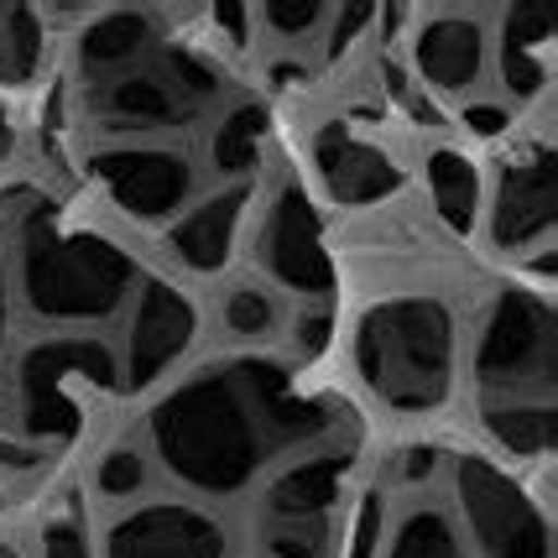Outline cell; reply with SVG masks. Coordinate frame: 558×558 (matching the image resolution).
Returning <instances> with one entry per match:
<instances>
[{"mask_svg":"<svg viewBox=\"0 0 558 558\" xmlns=\"http://www.w3.org/2000/svg\"><path fill=\"white\" fill-rule=\"evenodd\" d=\"M329 428V402L292 387L271 361L209 365L151 408V454L198 496H241L277 454L314 444Z\"/></svg>","mask_w":558,"mask_h":558,"instance_id":"cell-1","label":"cell"},{"mask_svg":"<svg viewBox=\"0 0 558 558\" xmlns=\"http://www.w3.org/2000/svg\"><path fill=\"white\" fill-rule=\"evenodd\" d=\"M361 381L397 413H434L454 387V318L438 298L376 303L355 329Z\"/></svg>","mask_w":558,"mask_h":558,"instance_id":"cell-2","label":"cell"},{"mask_svg":"<svg viewBox=\"0 0 558 558\" xmlns=\"http://www.w3.org/2000/svg\"><path fill=\"white\" fill-rule=\"evenodd\" d=\"M22 241V298L48 324H95L110 318L136 288V262L116 241L89 230H58L52 219L32 225Z\"/></svg>","mask_w":558,"mask_h":558,"instance_id":"cell-3","label":"cell"},{"mask_svg":"<svg viewBox=\"0 0 558 558\" xmlns=\"http://www.w3.org/2000/svg\"><path fill=\"white\" fill-rule=\"evenodd\" d=\"M116 350L105 340H43L32 344L11 381V434L32 449H58L84 428V391H116Z\"/></svg>","mask_w":558,"mask_h":558,"instance_id":"cell-4","label":"cell"},{"mask_svg":"<svg viewBox=\"0 0 558 558\" xmlns=\"http://www.w3.org/2000/svg\"><path fill=\"white\" fill-rule=\"evenodd\" d=\"M554 303L533 288H501L490 298L475 340L481 391L554 402Z\"/></svg>","mask_w":558,"mask_h":558,"instance_id":"cell-5","label":"cell"},{"mask_svg":"<svg viewBox=\"0 0 558 558\" xmlns=\"http://www.w3.org/2000/svg\"><path fill=\"white\" fill-rule=\"evenodd\" d=\"M219 95V69L198 52H162L151 63L99 78L89 110L110 131H168L194 121L198 110Z\"/></svg>","mask_w":558,"mask_h":558,"instance_id":"cell-6","label":"cell"},{"mask_svg":"<svg viewBox=\"0 0 558 558\" xmlns=\"http://www.w3.org/2000/svg\"><path fill=\"white\" fill-rule=\"evenodd\" d=\"M454 511L460 537L475 543L481 558H554L548 511L533 501V490L511 481L501 464L464 454L454 460Z\"/></svg>","mask_w":558,"mask_h":558,"instance_id":"cell-7","label":"cell"},{"mask_svg":"<svg viewBox=\"0 0 558 558\" xmlns=\"http://www.w3.org/2000/svg\"><path fill=\"white\" fill-rule=\"evenodd\" d=\"M225 522L198 501H142L105 527V558H225Z\"/></svg>","mask_w":558,"mask_h":558,"instance_id":"cell-8","label":"cell"},{"mask_svg":"<svg viewBox=\"0 0 558 558\" xmlns=\"http://www.w3.org/2000/svg\"><path fill=\"white\" fill-rule=\"evenodd\" d=\"M256 262L292 292H335V262L324 251V230H318V215L308 194L298 183H282L267 204V219H262V235H256Z\"/></svg>","mask_w":558,"mask_h":558,"instance_id":"cell-9","label":"cell"},{"mask_svg":"<svg viewBox=\"0 0 558 558\" xmlns=\"http://www.w3.org/2000/svg\"><path fill=\"white\" fill-rule=\"evenodd\" d=\"M558 219V157L548 142L517 146L496 172V204H490V235L507 251L543 245Z\"/></svg>","mask_w":558,"mask_h":558,"instance_id":"cell-10","label":"cell"},{"mask_svg":"<svg viewBox=\"0 0 558 558\" xmlns=\"http://www.w3.org/2000/svg\"><path fill=\"white\" fill-rule=\"evenodd\" d=\"M89 168L110 204L131 219H168L172 209H183V198L194 189L189 157L172 146H105Z\"/></svg>","mask_w":558,"mask_h":558,"instance_id":"cell-11","label":"cell"},{"mask_svg":"<svg viewBox=\"0 0 558 558\" xmlns=\"http://www.w3.org/2000/svg\"><path fill=\"white\" fill-rule=\"evenodd\" d=\"M198 314L194 303L172 282H146L136 292V314H131V340H125V381L146 387L168 371L189 344H194Z\"/></svg>","mask_w":558,"mask_h":558,"instance_id":"cell-12","label":"cell"},{"mask_svg":"<svg viewBox=\"0 0 558 558\" xmlns=\"http://www.w3.org/2000/svg\"><path fill=\"white\" fill-rule=\"evenodd\" d=\"M314 168L340 204H381L402 189V168L376 142L344 125H324L314 136Z\"/></svg>","mask_w":558,"mask_h":558,"instance_id":"cell-13","label":"cell"},{"mask_svg":"<svg viewBox=\"0 0 558 558\" xmlns=\"http://www.w3.org/2000/svg\"><path fill=\"white\" fill-rule=\"evenodd\" d=\"M355 470L350 449H314L303 460L282 464L262 496V522H288V517H335L344 496V481Z\"/></svg>","mask_w":558,"mask_h":558,"instance_id":"cell-14","label":"cell"},{"mask_svg":"<svg viewBox=\"0 0 558 558\" xmlns=\"http://www.w3.org/2000/svg\"><path fill=\"white\" fill-rule=\"evenodd\" d=\"M417 78L438 95H460L486 69V32L470 16H428L413 37Z\"/></svg>","mask_w":558,"mask_h":558,"instance_id":"cell-15","label":"cell"},{"mask_svg":"<svg viewBox=\"0 0 558 558\" xmlns=\"http://www.w3.org/2000/svg\"><path fill=\"white\" fill-rule=\"evenodd\" d=\"M251 204V189L235 183V189H225V194L204 198L198 209L178 219L168 230V251L183 262V267L194 271H219L230 262V251H235V230H241V209Z\"/></svg>","mask_w":558,"mask_h":558,"instance_id":"cell-16","label":"cell"},{"mask_svg":"<svg viewBox=\"0 0 558 558\" xmlns=\"http://www.w3.org/2000/svg\"><path fill=\"white\" fill-rule=\"evenodd\" d=\"M501 84L517 99L543 95L554 73V16L543 5H517L501 16Z\"/></svg>","mask_w":558,"mask_h":558,"instance_id":"cell-17","label":"cell"},{"mask_svg":"<svg viewBox=\"0 0 558 558\" xmlns=\"http://www.w3.org/2000/svg\"><path fill=\"white\" fill-rule=\"evenodd\" d=\"M151 37H157V16L151 11H105V16H95L78 32V63L95 78L125 73L151 52Z\"/></svg>","mask_w":558,"mask_h":558,"instance_id":"cell-18","label":"cell"},{"mask_svg":"<svg viewBox=\"0 0 558 558\" xmlns=\"http://www.w3.org/2000/svg\"><path fill=\"white\" fill-rule=\"evenodd\" d=\"M486 434L517 454V460H548L558 438V413L554 402H527V397H486L481 408Z\"/></svg>","mask_w":558,"mask_h":558,"instance_id":"cell-19","label":"cell"},{"mask_svg":"<svg viewBox=\"0 0 558 558\" xmlns=\"http://www.w3.org/2000/svg\"><path fill=\"white\" fill-rule=\"evenodd\" d=\"M376 558H470V543L460 537L454 517L444 507L417 501V507H408L391 522V533L381 537Z\"/></svg>","mask_w":558,"mask_h":558,"instance_id":"cell-20","label":"cell"},{"mask_svg":"<svg viewBox=\"0 0 558 558\" xmlns=\"http://www.w3.org/2000/svg\"><path fill=\"white\" fill-rule=\"evenodd\" d=\"M428 194H434L438 219L454 230V235H470L475 230V204H481V172L470 157L438 146L428 157Z\"/></svg>","mask_w":558,"mask_h":558,"instance_id":"cell-21","label":"cell"},{"mask_svg":"<svg viewBox=\"0 0 558 558\" xmlns=\"http://www.w3.org/2000/svg\"><path fill=\"white\" fill-rule=\"evenodd\" d=\"M267 131H271V121L262 105H235V110L215 125V142H209V157H215L219 178H251L256 162H262Z\"/></svg>","mask_w":558,"mask_h":558,"instance_id":"cell-22","label":"cell"},{"mask_svg":"<svg viewBox=\"0 0 558 558\" xmlns=\"http://www.w3.org/2000/svg\"><path fill=\"white\" fill-rule=\"evenodd\" d=\"M43 69V16L32 5H0V84H26Z\"/></svg>","mask_w":558,"mask_h":558,"instance_id":"cell-23","label":"cell"},{"mask_svg":"<svg viewBox=\"0 0 558 558\" xmlns=\"http://www.w3.org/2000/svg\"><path fill=\"white\" fill-rule=\"evenodd\" d=\"M329 554H335V517L262 522V558H329Z\"/></svg>","mask_w":558,"mask_h":558,"instance_id":"cell-24","label":"cell"},{"mask_svg":"<svg viewBox=\"0 0 558 558\" xmlns=\"http://www.w3.org/2000/svg\"><path fill=\"white\" fill-rule=\"evenodd\" d=\"M37 558H95V537H89V522H84V507L78 501H63L43 517V533H37Z\"/></svg>","mask_w":558,"mask_h":558,"instance_id":"cell-25","label":"cell"},{"mask_svg":"<svg viewBox=\"0 0 558 558\" xmlns=\"http://www.w3.org/2000/svg\"><path fill=\"white\" fill-rule=\"evenodd\" d=\"M142 486H146V454H142V449L116 444L110 454H99L95 490L105 496V501H131V496H142Z\"/></svg>","mask_w":558,"mask_h":558,"instance_id":"cell-26","label":"cell"},{"mask_svg":"<svg viewBox=\"0 0 558 558\" xmlns=\"http://www.w3.org/2000/svg\"><path fill=\"white\" fill-rule=\"evenodd\" d=\"M225 324H230V335H245V340L271 335L277 329V303L262 288H235L225 298Z\"/></svg>","mask_w":558,"mask_h":558,"instance_id":"cell-27","label":"cell"},{"mask_svg":"<svg viewBox=\"0 0 558 558\" xmlns=\"http://www.w3.org/2000/svg\"><path fill=\"white\" fill-rule=\"evenodd\" d=\"M381 533H387V501H381V490H365L355 501V517H350L344 558H376L381 554Z\"/></svg>","mask_w":558,"mask_h":558,"instance_id":"cell-28","label":"cell"},{"mask_svg":"<svg viewBox=\"0 0 558 558\" xmlns=\"http://www.w3.org/2000/svg\"><path fill=\"white\" fill-rule=\"evenodd\" d=\"M324 5H314V0H271L267 11H262V26L267 32H277V37H308V32H318L324 26Z\"/></svg>","mask_w":558,"mask_h":558,"instance_id":"cell-29","label":"cell"},{"mask_svg":"<svg viewBox=\"0 0 558 558\" xmlns=\"http://www.w3.org/2000/svg\"><path fill=\"white\" fill-rule=\"evenodd\" d=\"M329 329H335L329 308H314V314L298 318V324H292V344H298V355H318V350L329 344Z\"/></svg>","mask_w":558,"mask_h":558,"instance_id":"cell-30","label":"cell"},{"mask_svg":"<svg viewBox=\"0 0 558 558\" xmlns=\"http://www.w3.org/2000/svg\"><path fill=\"white\" fill-rule=\"evenodd\" d=\"M464 125H470L475 136H501L511 125V110L507 105H470V110H464Z\"/></svg>","mask_w":558,"mask_h":558,"instance_id":"cell-31","label":"cell"},{"mask_svg":"<svg viewBox=\"0 0 558 558\" xmlns=\"http://www.w3.org/2000/svg\"><path fill=\"white\" fill-rule=\"evenodd\" d=\"M371 22V11L365 5H350V11H340L335 16V32H329V52H344L355 37H361V26Z\"/></svg>","mask_w":558,"mask_h":558,"instance_id":"cell-32","label":"cell"},{"mask_svg":"<svg viewBox=\"0 0 558 558\" xmlns=\"http://www.w3.org/2000/svg\"><path fill=\"white\" fill-rule=\"evenodd\" d=\"M215 26L235 43V48H245V26H251V16H245L241 5H215Z\"/></svg>","mask_w":558,"mask_h":558,"instance_id":"cell-33","label":"cell"},{"mask_svg":"<svg viewBox=\"0 0 558 558\" xmlns=\"http://www.w3.org/2000/svg\"><path fill=\"white\" fill-rule=\"evenodd\" d=\"M434 470H438L434 449H408V454H402V481H428Z\"/></svg>","mask_w":558,"mask_h":558,"instance_id":"cell-34","label":"cell"},{"mask_svg":"<svg viewBox=\"0 0 558 558\" xmlns=\"http://www.w3.org/2000/svg\"><path fill=\"white\" fill-rule=\"evenodd\" d=\"M16 157V121L5 116V105H0V168Z\"/></svg>","mask_w":558,"mask_h":558,"instance_id":"cell-35","label":"cell"},{"mask_svg":"<svg viewBox=\"0 0 558 558\" xmlns=\"http://www.w3.org/2000/svg\"><path fill=\"white\" fill-rule=\"evenodd\" d=\"M5 314H11V303H5V267H0V350H5Z\"/></svg>","mask_w":558,"mask_h":558,"instance_id":"cell-36","label":"cell"},{"mask_svg":"<svg viewBox=\"0 0 558 558\" xmlns=\"http://www.w3.org/2000/svg\"><path fill=\"white\" fill-rule=\"evenodd\" d=\"M0 558H22V548H16V543H5V537H0Z\"/></svg>","mask_w":558,"mask_h":558,"instance_id":"cell-37","label":"cell"},{"mask_svg":"<svg viewBox=\"0 0 558 558\" xmlns=\"http://www.w3.org/2000/svg\"><path fill=\"white\" fill-rule=\"evenodd\" d=\"M0 507H5V496H0Z\"/></svg>","mask_w":558,"mask_h":558,"instance_id":"cell-38","label":"cell"}]
</instances>
